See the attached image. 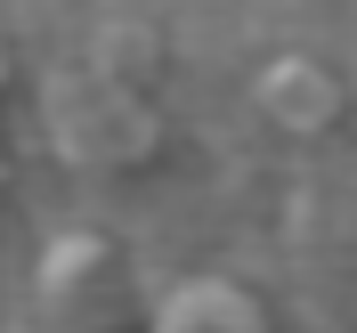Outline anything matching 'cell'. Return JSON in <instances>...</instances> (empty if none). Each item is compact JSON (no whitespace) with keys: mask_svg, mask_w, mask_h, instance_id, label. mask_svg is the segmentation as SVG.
Returning a JSON list of instances; mask_svg holds the SVG:
<instances>
[{"mask_svg":"<svg viewBox=\"0 0 357 333\" xmlns=\"http://www.w3.org/2000/svg\"><path fill=\"white\" fill-rule=\"evenodd\" d=\"M252 98H260V114L284 138H325L349 114V89H341V73L325 57H276V66H260V89Z\"/></svg>","mask_w":357,"mask_h":333,"instance_id":"4","label":"cell"},{"mask_svg":"<svg viewBox=\"0 0 357 333\" xmlns=\"http://www.w3.org/2000/svg\"><path fill=\"white\" fill-rule=\"evenodd\" d=\"M57 138L66 155L82 163H146L162 138V106H155V82H130V73H73L57 89Z\"/></svg>","mask_w":357,"mask_h":333,"instance_id":"2","label":"cell"},{"mask_svg":"<svg viewBox=\"0 0 357 333\" xmlns=\"http://www.w3.org/2000/svg\"><path fill=\"white\" fill-rule=\"evenodd\" d=\"M8 171H17V147H8V122H0V187H8Z\"/></svg>","mask_w":357,"mask_h":333,"instance_id":"6","label":"cell"},{"mask_svg":"<svg viewBox=\"0 0 357 333\" xmlns=\"http://www.w3.org/2000/svg\"><path fill=\"white\" fill-rule=\"evenodd\" d=\"M146 333H276L268 301L227 276V268H195V276H171L146 309Z\"/></svg>","mask_w":357,"mask_h":333,"instance_id":"3","label":"cell"},{"mask_svg":"<svg viewBox=\"0 0 357 333\" xmlns=\"http://www.w3.org/2000/svg\"><path fill=\"white\" fill-rule=\"evenodd\" d=\"M146 309L155 301L106 228H66L33 260V325L41 333H138Z\"/></svg>","mask_w":357,"mask_h":333,"instance_id":"1","label":"cell"},{"mask_svg":"<svg viewBox=\"0 0 357 333\" xmlns=\"http://www.w3.org/2000/svg\"><path fill=\"white\" fill-rule=\"evenodd\" d=\"M8 66H17V33H8V8H0V89H8Z\"/></svg>","mask_w":357,"mask_h":333,"instance_id":"5","label":"cell"}]
</instances>
